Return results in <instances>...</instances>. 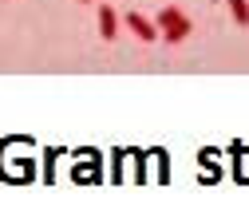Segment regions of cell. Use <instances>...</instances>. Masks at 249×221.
<instances>
[{
  "mask_svg": "<svg viewBox=\"0 0 249 221\" xmlns=\"http://www.w3.org/2000/svg\"><path fill=\"white\" fill-rule=\"evenodd\" d=\"M123 20H127V28L135 32V36H139L142 44H154V40H159V28H154V20H146L142 12H127Z\"/></svg>",
  "mask_w": 249,
  "mask_h": 221,
  "instance_id": "6da1fadb",
  "label": "cell"
},
{
  "mask_svg": "<svg viewBox=\"0 0 249 221\" xmlns=\"http://www.w3.org/2000/svg\"><path fill=\"white\" fill-rule=\"evenodd\" d=\"M115 32H119V16L111 4H99V36L103 40H115Z\"/></svg>",
  "mask_w": 249,
  "mask_h": 221,
  "instance_id": "7a4b0ae2",
  "label": "cell"
},
{
  "mask_svg": "<svg viewBox=\"0 0 249 221\" xmlns=\"http://www.w3.org/2000/svg\"><path fill=\"white\" fill-rule=\"evenodd\" d=\"M190 32H194V20H178V24L162 28V40L166 44H182V40H190Z\"/></svg>",
  "mask_w": 249,
  "mask_h": 221,
  "instance_id": "3957f363",
  "label": "cell"
},
{
  "mask_svg": "<svg viewBox=\"0 0 249 221\" xmlns=\"http://www.w3.org/2000/svg\"><path fill=\"white\" fill-rule=\"evenodd\" d=\"M178 20H186V12H182V8H174V4H166V8L159 12V16H154V28L162 32V28H170V24H178Z\"/></svg>",
  "mask_w": 249,
  "mask_h": 221,
  "instance_id": "277c9868",
  "label": "cell"
},
{
  "mask_svg": "<svg viewBox=\"0 0 249 221\" xmlns=\"http://www.w3.org/2000/svg\"><path fill=\"white\" fill-rule=\"evenodd\" d=\"M226 8H230V16H233L241 28H249V0H226Z\"/></svg>",
  "mask_w": 249,
  "mask_h": 221,
  "instance_id": "5b68a950",
  "label": "cell"
},
{
  "mask_svg": "<svg viewBox=\"0 0 249 221\" xmlns=\"http://www.w3.org/2000/svg\"><path fill=\"white\" fill-rule=\"evenodd\" d=\"M83 4H95V0H83Z\"/></svg>",
  "mask_w": 249,
  "mask_h": 221,
  "instance_id": "8992f818",
  "label": "cell"
}]
</instances>
